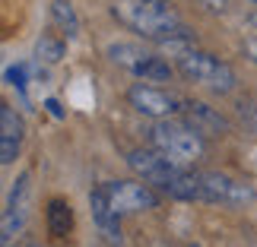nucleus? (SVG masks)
<instances>
[{"instance_id":"2eb2a0df","label":"nucleus","mask_w":257,"mask_h":247,"mask_svg":"<svg viewBox=\"0 0 257 247\" xmlns=\"http://www.w3.org/2000/svg\"><path fill=\"white\" fill-rule=\"evenodd\" d=\"M67 51V45H64V38H54V35H42L35 42V57L38 61H45V64H57L64 57Z\"/></svg>"},{"instance_id":"dca6fc26","label":"nucleus","mask_w":257,"mask_h":247,"mask_svg":"<svg viewBox=\"0 0 257 247\" xmlns=\"http://www.w3.org/2000/svg\"><path fill=\"white\" fill-rule=\"evenodd\" d=\"M235 117H238L244 133L257 136V98H248V95L238 98V102H235Z\"/></svg>"},{"instance_id":"7ed1b4c3","label":"nucleus","mask_w":257,"mask_h":247,"mask_svg":"<svg viewBox=\"0 0 257 247\" xmlns=\"http://www.w3.org/2000/svg\"><path fill=\"white\" fill-rule=\"evenodd\" d=\"M175 70L178 76H184L187 83L194 86H206L216 95H229L238 86V76L225 61L213 57L210 51H200V48H187L184 54L175 57Z\"/></svg>"},{"instance_id":"f257e3e1","label":"nucleus","mask_w":257,"mask_h":247,"mask_svg":"<svg viewBox=\"0 0 257 247\" xmlns=\"http://www.w3.org/2000/svg\"><path fill=\"white\" fill-rule=\"evenodd\" d=\"M111 16L121 23L127 32L150 38V42H162L175 29H181V19L175 16L169 0H114Z\"/></svg>"},{"instance_id":"5701e85b","label":"nucleus","mask_w":257,"mask_h":247,"mask_svg":"<svg viewBox=\"0 0 257 247\" xmlns=\"http://www.w3.org/2000/svg\"><path fill=\"white\" fill-rule=\"evenodd\" d=\"M251 4H257V0H251Z\"/></svg>"},{"instance_id":"423d86ee","label":"nucleus","mask_w":257,"mask_h":247,"mask_svg":"<svg viewBox=\"0 0 257 247\" xmlns=\"http://www.w3.org/2000/svg\"><path fill=\"white\" fill-rule=\"evenodd\" d=\"M108 196L117 215H140L150 209H159L162 196L153 184H146L143 177L137 181H108Z\"/></svg>"},{"instance_id":"6ab92c4d","label":"nucleus","mask_w":257,"mask_h":247,"mask_svg":"<svg viewBox=\"0 0 257 247\" xmlns=\"http://www.w3.org/2000/svg\"><path fill=\"white\" fill-rule=\"evenodd\" d=\"M248 23H251V32H257V10L251 13V19H248Z\"/></svg>"},{"instance_id":"9d476101","label":"nucleus","mask_w":257,"mask_h":247,"mask_svg":"<svg viewBox=\"0 0 257 247\" xmlns=\"http://www.w3.org/2000/svg\"><path fill=\"white\" fill-rule=\"evenodd\" d=\"M178 117L187 121L200 136H206V140H222V136L232 133L229 117H225L219 108L200 102V98H184V102H181V114H178Z\"/></svg>"},{"instance_id":"f03ea898","label":"nucleus","mask_w":257,"mask_h":247,"mask_svg":"<svg viewBox=\"0 0 257 247\" xmlns=\"http://www.w3.org/2000/svg\"><path fill=\"white\" fill-rule=\"evenodd\" d=\"M153 149H159L162 155H169L178 165H194L197 159H203L206 152V136H200L187 121L181 117H165V121H153L146 130Z\"/></svg>"},{"instance_id":"f3484780","label":"nucleus","mask_w":257,"mask_h":247,"mask_svg":"<svg viewBox=\"0 0 257 247\" xmlns=\"http://www.w3.org/2000/svg\"><path fill=\"white\" fill-rule=\"evenodd\" d=\"M241 48H244V57H248V61L257 67V32H248V35H244Z\"/></svg>"},{"instance_id":"f8f14e48","label":"nucleus","mask_w":257,"mask_h":247,"mask_svg":"<svg viewBox=\"0 0 257 247\" xmlns=\"http://www.w3.org/2000/svg\"><path fill=\"white\" fill-rule=\"evenodd\" d=\"M23 136H26V124L19 117V111L13 105H0V165L4 168L16 162Z\"/></svg>"},{"instance_id":"412c9836","label":"nucleus","mask_w":257,"mask_h":247,"mask_svg":"<svg viewBox=\"0 0 257 247\" xmlns=\"http://www.w3.org/2000/svg\"><path fill=\"white\" fill-rule=\"evenodd\" d=\"M187 247H200V244H187Z\"/></svg>"},{"instance_id":"a211bd4d","label":"nucleus","mask_w":257,"mask_h":247,"mask_svg":"<svg viewBox=\"0 0 257 247\" xmlns=\"http://www.w3.org/2000/svg\"><path fill=\"white\" fill-rule=\"evenodd\" d=\"M200 4L210 10V13H222V10H225V0H200Z\"/></svg>"},{"instance_id":"4468645a","label":"nucleus","mask_w":257,"mask_h":247,"mask_svg":"<svg viewBox=\"0 0 257 247\" xmlns=\"http://www.w3.org/2000/svg\"><path fill=\"white\" fill-rule=\"evenodd\" d=\"M51 19H54V26L61 29V32L70 38H80L83 32V26H80V16H76V7L70 4V0H51Z\"/></svg>"},{"instance_id":"aec40b11","label":"nucleus","mask_w":257,"mask_h":247,"mask_svg":"<svg viewBox=\"0 0 257 247\" xmlns=\"http://www.w3.org/2000/svg\"><path fill=\"white\" fill-rule=\"evenodd\" d=\"M146 247H162V244H156V241H153V244H146Z\"/></svg>"},{"instance_id":"ddd939ff","label":"nucleus","mask_w":257,"mask_h":247,"mask_svg":"<svg viewBox=\"0 0 257 247\" xmlns=\"http://www.w3.org/2000/svg\"><path fill=\"white\" fill-rule=\"evenodd\" d=\"M45 222H48V234H51V238H67L70 228H73V206L67 200H61V196L48 200Z\"/></svg>"},{"instance_id":"1a4fd4ad","label":"nucleus","mask_w":257,"mask_h":247,"mask_svg":"<svg viewBox=\"0 0 257 247\" xmlns=\"http://www.w3.org/2000/svg\"><path fill=\"white\" fill-rule=\"evenodd\" d=\"M29 200H32V174L23 171L10 187V196H7V206H4V222H0V241L4 244H13V234L23 231V225L29 219Z\"/></svg>"},{"instance_id":"39448f33","label":"nucleus","mask_w":257,"mask_h":247,"mask_svg":"<svg viewBox=\"0 0 257 247\" xmlns=\"http://www.w3.org/2000/svg\"><path fill=\"white\" fill-rule=\"evenodd\" d=\"M200 190H203V203H216V206H251L257 203V190L254 184L232 177L225 171H200Z\"/></svg>"},{"instance_id":"0eeeda50","label":"nucleus","mask_w":257,"mask_h":247,"mask_svg":"<svg viewBox=\"0 0 257 247\" xmlns=\"http://www.w3.org/2000/svg\"><path fill=\"white\" fill-rule=\"evenodd\" d=\"M181 102L184 98H178L172 92H165V89L153 86V83H134L127 89V105L134 108L137 114L150 117V121H165V117H178L181 114Z\"/></svg>"},{"instance_id":"6e6552de","label":"nucleus","mask_w":257,"mask_h":247,"mask_svg":"<svg viewBox=\"0 0 257 247\" xmlns=\"http://www.w3.org/2000/svg\"><path fill=\"white\" fill-rule=\"evenodd\" d=\"M124 162H127V168H131L137 177H143V181L153 184L156 190H165V184L175 177V171L184 168V165L172 162L169 155H162L159 149H153V146H146V149H131Z\"/></svg>"},{"instance_id":"9b49d317","label":"nucleus","mask_w":257,"mask_h":247,"mask_svg":"<svg viewBox=\"0 0 257 247\" xmlns=\"http://www.w3.org/2000/svg\"><path fill=\"white\" fill-rule=\"evenodd\" d=\"M89 209H92V222H95V228L102 231V238L111 247H121V241H124L121 219H124V215L114 212L111 196H108V184H98V187L89 190Z\"/></svg>"},{"instance_id":"20e7f679","label":"nucleus","mask_w":257,"mask_h":247,"mask_svg":"<svg viewBox=\"0 0 257 247\" xmlns=\"http://www.w3.org/2000/svg\"><path fill=\"white\" fill-rule=\"evenodd\" d=\"M105 57L117 67H124L127 73H134L143 83H172V76L178 73L165 57L146 51V48L134 45V42H111L105 48Z\"/></svg>"},{"instance_id":"4be33fe9","label":"nucleus","mask_w":257,"mask_h":247,"mask_svg":"<svg viewBox=\"0 0 257 247\" xmlns=\"http://www.w3.org/2000/svg\"><path fill=\"white\" fill-rule=\"evenodd\" d=\"M26 247H38V244H26Z\"/></svg>"}]
</instances>
